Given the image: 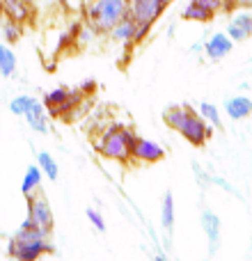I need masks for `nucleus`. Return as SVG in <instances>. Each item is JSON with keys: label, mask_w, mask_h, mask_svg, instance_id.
Masks as SVG:
<instances>
[{"label": "nucleus", "mask_w": 252, "mask_h": 261, "mask_svg": "<svg viewBox=\"0 0 252 261\" xmlns=\"http://www.w3.org/2000/svg\"><path fill=\"white\" fill-rule=\"evenodd\" d=\"M154 261H167V257H165V254H158V257L154 259Z\"/></svg>", "instance_id": "c756f323"}, {"label": "nucleus", "mask_w": 252, "mask_h": 261, "mask_svg": "<svg viewBox=\"0 0 252 261\" xmlns=\"http://www.w3.org/2000/svg\"><path fill=\"white\" fill-rule=\"evenodd\" d=\"M35 96L30 94H16L12 101H9V113L16 115V117H26V113L32 108V103H35Z\"/></svg>", "instance_id": "4be33fe9"}, {"label": "nucleus", "mask_w": 252, "mask_h": 261, "mask_svg": "<svg viewBox=\"0 0 252 261\" xmlns=\"http://www.w3.org/2000/svg\"><path fill=\"white\" fill-rule=\"evenodd\" d=\"M197 113L202 115L204 119H207L211 126H222V119H220V110H218L216 103H211V101H202L197 108Z\"/></svg>", "instance_id": "5701e85b"}, {"label": "nucleus", "mask_w": 252, "mask_h": 261, "mask_svg": "<svg viewBox=\"0 0 252 261\" xmlns=\"http://www.w3.org/2000/svg\"><path fill=\"white\" fill-rule=\"evenodd\" d=\"M195 3H199L202 7H207L209 12L218 14L220 9H225V0H195Z\"/></svg>", "instance_id": "bb28decb"}, {"label": "nucleus", "mask_w": 252, "mask_h": 261, "mask_svg": "<svg viewBox=\"0 0 252 261\" xmlns=\"http://www.w3.org/2000/svg\"><path fill=\"white\" fill-rule=\"evenodd\" d=\"M0 35H3L5 44H16L23 35V25L12 18H0Z\"/></svg>", "instance_id": "aec40b11"}, {"label": "nucleus", "mask_w": 252, "mask_h": 261, "mask_svg": "<svg viewBox=\"0 0 252 261\" xmlns=\"http://www.w3.org/2000/svg\"><path fill=\"white\" fill-rule=\"evenodd\" d=\"M163 3H165V5H170V3H172V0H163Z\"/></svg>", "instance_id": "7c9ffc66"}, {"label": "nucleus", "mask_w": 252, "mask_h": 261, "mask_svg": "<svg viewBox=\"0 0 252 261\" xmlns=\"http://www.w3.org/2000/svg\"><path fill=\"white\" fill-rule=\"evenodd\" d=\"M131 0H87L85 23L99 35H108L124 16H129Z\"/></svg>", "instance_id": "f03ea898"}, {"label": "nucleus", "mask_w": 252, "mask_h": 261, "mask_svg": "<svg viewBox=\"0 0 252 261\" xmlns=\"http://www.w3.org/2000/svg\"><path fill=\"white\" fill-rule=\"evenodd\" d=\"M83 92L81 90H67V87H58V90L46 92L44 96V108H48V113L53 117H71V113L76 110V106L81 103Z\"/></svg>", "instance_id": "39448f33"}, {"label": "nucleus", "mask_w": 252, "mask_h": 261, "mask_svg": "<svg viewBox=\"0 0 252 261\" xmlns=\"http://www.w3.org/2000/svg\"><path fill=\"white\" fill-rule=\"evenodd\" d=\"M163 158H165V149L158 142H154V140H149V138H140V135L133 138V144H131V161L152 165V163H158V161H163Z\"/></svg>", "instance_id": "0eeeda50"}, {"label": "nucleus", "mask_w": 252, "mask_h": 261, "mask_svg": "<svg viewBox=\"0 0 252 261\" xmlns=\"http://www.w3.org/2000/svg\"><path fill=\"white\" fill-rule=\"evenodd\" d=\"M135 133L129 126L122 124H110L96 140V151L106 158V161L126 163L131 161V144H133Z\"/></svg>", "instance_id": "7ed1b4c3"}, {"label": "nucleus", "mask_w": 252, "mask_h": 261, "mask_svg": "<svg viewBox=\"0 0 252 261\" xmlns=\"http://www.w3.org/2000/svg\"><path fill=\"white\" fill-rule=\"evenodd\" d=\"M85 216H87V220L94 225L96 231H106V220H104V216H101V211H96V208H87Z\"/></svg>", "instance_id": "a878e982"}, {"label": "nucleus", "mask_w": 252, "mask_h": 261, "mask_svg": "<svg viewBox=\"0 0 252 261\" xmlns=\"http://www.w3.org/2000/svg\"><path fill=\"white\" fill-rule=\"evenodd\" d=\"M163 122L170 128H174L181 138L193 147H204L211 138V124L195 113L190 106H170L163 110Z\"/></svg>", "instance_id": "f257e3e1"}, {"label": "nucleus", "mask_w": 252, "mask_h": 261, "mask_svg": "<svg viewBox=\"0 0 252 261\" xmlns=\"http://www.w3.org/2000/svg\"><path fill=\"white\" fill-rule=\"evenodd\" d=\"M225 32L230 35V39L234 41V44L250 39L252 37V14L250 12H236L234 16L230 18V23H227Z\"/></svg>", "instance_id": "9b49d317"}, {"label": "nucleus", "mask_w": 252, "mask_h": 261, "mask_svg": "<svg viewBox=\"0 0 252 261\" xmlns=\"http://www.w3.org/2000/svg\"><path fill=\"white\" fill-rule=\"evenodd\" d=\"M94 81H85V85H81V87H78V90H81L83 92V94H87V92H92V90H94Z\"/></svg>", "instance_id": "cd10ccee"}, {"label": "nucleus", "mask_w": 252, "mask_h": 261, "mask_svg": "<svg viewBox=\"0 0 252 261\" xmlns=\"http://www.w3.org/2000/svg\"><path fill=\"white\" fill-rule=\"evenodd\" d=\"M225 113L230 115V119L241 122V119H248L252 115V99L248 96H230L225 101Z\"/></svg>", "instance_id": "4468645a"}, {"label": "nucleus", "mask_w": 252, "mask_h": 261, "mask_svg": "<svg viewBox=\"0 0 252 261\" xmlns=\"http://www.w3.org/2000/svg\"><path fill=\"white\" fill-rule=\"evenodd\" d=\"M193 172H195V181H197L199 188H209V186H211V174H209L197 161H193Z\"/></svg>", "instance_id": "393cba45"}, {"label": "nucleus", "mask_w": 252, "mask_h": 261, "mask_svg": "<svg viewBox=\"0 0 252 261\" xmlns=\"http://www.w3.org/2000/svg\"><path fill=\"white\" fill-rule=\"evenodd\" d=\"M16 55H14V50L9 48V44H5V41H0V76L3 78H12L14 73H16Z\"/></svg>", "instance_id": "a211bd4d"}, {"label": "nucleus", "mask_w": 252, "mask_h": 261, "mask_svg": "<svg viewBox=\"0 0 252 261\" xmlns=\"http://www.w3.org/2000/svg\"><path fill=\"white\" fill-rule=\"evenodd\" d=\"M199 222H202V229H204L207 241H209V257H213V254L218 252V248H220V231H222L220 218H218L213 211L204 208L202 216H199Z\"/></svg>", "instance_id": "1a4fd4ad"}, {"label": "nucleus", "mask_w": 252, "mask_h": 261, "mask_svg": "<svg viewBox=\"0 0 252 261\" xmlns=\"http://www.w3.org/2000/svg\"><path fill=\"white\" fill-rule=\"evenodd\" d=\"M213 16H216V14H213V12H209L207 7H202V5H199V3H195V0H190V3L186 5L184 9H181V18H184V21L209 23Z\"/></svg>", "instance_id": "f3484780"}, {"label": "nucleus", "mask_w": 252, "mask_h": 261, "mask_svg": "<svg viewBox=\"0 0 252 261\" xmlns=\"http://www.w3.org/2000/svg\"><path fill=\"white\" fill-rule=\"evenodd\" d=\"M0 14L5 18H12V21L23 25V23H28L32 18L35 9H32V5L28 0H0Z\"/></svg>", "instance_id": "f8f14e48"}, {"label": "nucleus", "mask_w": 252, "mask_h": 261, "mask_svg": "<svg viewBox=\"0 0 252 261\" xmlns=\"http://www.w3.org/2000/svg\"><path fill=\"white\" fill-rule=\"evenodd\" d=\"M28 220L35 227H41V229L53 231V211H51V204L46 202L41 195H28Z\"/></svg>", "instance_id": "6e6552de"}, {"label": "nucleus", "mask_w": 252, "mask_h": 261, "mask_svg": "<svg viewBox=\"0 0 252 261\" xmlns=\"http://www.w3.org/2000/svg\"><path fill=\"white\" fill-rule=\"evenodd\" d=\"M41 181H44V172L39 170V165H30L23 174V181H21V193L23 197L28 195H35L37 190L41 188Z\"/></svg>", "instance_id": "dca6fc26"}, {"label": "nucleus", "mask_w": 252, "mask_h": 261, "mask_svg": "<svg viewBox=\"0 0 252 261\" xmlns=\"http://www.w3.org/2000/svg\"><path fill=\"white\" fill-rule=\"evenodd\" d=\"M37 165H39V170L44 172V176H46V179H51V181H58V174H60L58 161H55V158L51 156L48 151H39V153H37Z\"/></svg>", "instance_id": "412c9836"}, {"label": "nucleus", "mask_w": 252, "mask_h": 261, "mask_svg": "<svg viewBox=\"0 0 252 261\" xmlns=\"http://www.w3.org/2000/svg\"><path fill=\"white\" fill-rule=\"evenodd\" d=\"M55 252V245L51 243V236H12L7 241V254L14 261H39L44 254Z\"/></svg>", "instance_id": "20e7f679"}, {"label": "nucleus", "mask_w": 252, "mask_h": 261, "mask_svg": "<svg viewBox=\"0 0 252 261\" xmlns=\"http://www.w3.org/2000/svg\"><path fill=\"white\" fill-rule=\"evenodd\" d=\"M232 48H234V41L230 39L227 32H213L209 39H204V53H207V58L213 60V62L227 58V55L232 53Z\"/></svg>", "instance_id": "9d476101"}, {"label": "nucleus", "mask_w": 252, "mask_h": 261, "mask_svg": "<svg viewBox=\"0 0 252 261\" xmlns=\"http://www.w3.org/2000/svg\"><path fill=\"white\" fill-rule=\"evenodd\" d=\"M161 225L165 234H172V229H174V197H172L170 190L163 195L161 202Z\"/></svg>", "instance_id": "6ab92c4d"}, {"label": "nucleus", "mask_w": 252, "mask_h": 261, "mask_svg": "<svg viewBox=\"0 0 252 261\" xmlns=\"http://www.w3.org/2000/svg\"><path fill=\"white\" fill-rule=\"evenodd\" d=\"M165 7L167 5L163 3V0H131L129 14H131V18H133L135 23L152 28L154 23L163 16Z\"/></svg>", "instance_id": "423d86ee"}, {"label": "nucleus", "mask_w": 252, "mask_h": 261, "mask_svg": "<svg viewBox=\"0 0 252 261\" xmlns=\"http://www.w3.org/2000/svg\"><path fill=\"white\" fill-rule=\"evenodd\" d=\"M96 35H99V32H96L92 25H87V23H85L83 28H76V44L78 46H87Z\"/></svg>", "instance_id": "b1692460"}, {"label": "nucleus", "mask_w": 252, "mask_h": 261, "mask_svg": "<svg viewBox=\"0 0 252 261\" xmlns=\"http://www.w3.org/2000/svg\"><path fill=\"white\" fill-rule=\"evenodd\" d=\"M236 3H239L241 7H250V5H252V0H236Z\"/></svg>", "instance_id": "c85d7f7f"}, {"label": "nucleus", "mask_w": 252, "mask_h": 261, "mask_svg": "<svg viewBox=\"0 0 252 261\" xmlns=\"http://www.w3.org/2000/svg\"><path fill=\"white\" fill-rule=\"evenodd\" d=\"M135 28H138V23L129 16H124L122 21L117 23V25L113 28V30L108 32L110 39L115 41V44H122V46H133L135 44Z\"/></svg>", "instance_id": "ddd939ff"}, {"label": "nucleus", "mask_w": 252, "mask_h": 261, "mask_svg": "<svg viewBox=\"0 0 252 261\" xmlns=\"http://www.w3.org/2000/svg\"><path fill=\"white\" fill-rule=\"evenodd\" d=\"M26 122L35 133H48V119L44 115V103L39 99L32 103V108L26 113Z\"/></svg>", "instance_id": "2eb2a0df"}]
</instances>
